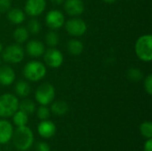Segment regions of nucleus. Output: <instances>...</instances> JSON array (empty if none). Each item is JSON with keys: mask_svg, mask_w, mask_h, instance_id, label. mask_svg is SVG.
Segmentation results:
<instances>
[{"mask_svg": "<svg viewBox=\"0 0 152 151\" xmlns=\"http://www.w3.org/2000/svg\"><path fill=\"white\" fill-rule=\"evenodd\" d=\"M12 142L14 147L20 151L28 150L34 142V133L29 127L27 125L17 127L15 131H13Z\"/></svg>", "mask_w": 152, "mask_h": 151, "instance_id": "nucleus-1", "label": "nucleus"}, {"mask_svg": "<svg viewBox=\"0 0 152 151\" xmlns=\"http://www.w3.org/2000/svg\"><path fill=\"white\" fill-rule=\"evenodd\" d=\"M136 56L144 62H150L152 60V36L146 34L141 36L134 46Z\"/></svg>", "mask_w": 152, "mask_h": 151, "instance_id": "nucleus-2", "label": "nucleus"}, {"mask_svg": "<svg viewBox=\"0 0 152 151\" xmlns=\"http://www.w3.org/2000/svg\"><path fill=\"white\" fill-rule=\"evenodd\" d=\"M46 75V68L44 63L38 61H28L23 69V76L31 82H37Z\"/></svg>", "mask_w": 152, "mask_h": 151, "instance_id": "nucleus-3", "label": "nucleus"}, {"mask_svg": "<svg viewBox=\"0 0 152 151\" xmlns=\"http://www.w3.org/2000/svg\"><path fill=\"white\" fill-rule=\"evenodd\" d=\"M18 98L11 93H4L0 96V117H10L19 109Z\"/></svg>", "mask_w": 152, "mask_h": 151, "instance_id": "nucleus-4", "label": "nucleus"}, {"mask_svg": "<svg viewBox=\"0 0 152 151\" xmlns=\"http://www.w3.org/2000/svg\"><path fill=\"white\" fill-rule=\"evenodd\" d=\"M55 97V89L53 85L50 83H44L40 85L36 93V101L43 106H47L53 102Z\"/></svg>", "mask_w": 152, "mask_h": 151, "instance_id": "nucleus-5", "label": "nucleus"}, {"mask_svg": "<svg viewBox=\"0 0 152 151\" xmlns=\"http://www.w3.org/2000/svg\"><path fill=\"white\" fill-rule=\"evenodd\" d=\"M2 58L8 63H20L24 59V50L20 44H10L3 50Z\"/></svg>", "mask_w": 152, "mask_h": 151, "instance_id": "nucleus-6", "label": "nucleus"}, {"mask_svg": "<svg viewBox=\"0 0 152 151\" xmlns=\"http://www.w3.org/2000/svg\"><path fill=\"white\" fill-rule=\"evenodd\" d=\"M66 31L73 36H81L85 35L87 30V25L86 21L80 18L74 17L69 20L65 25Z\"/></svg>", "mask_w": 152, "mask_h": 151, "instance_id": "nucleus-7", "label": "nucleus"}, {"mask_svg": "<svg viewBox=\"0 0 152 151\" xmlns=\"http://www.w3.org/2000/svg\"><path fill=\"white\" fill-rule=\"evenodd\" d=\"M44 61L52 69L60 68L63 63V54L58 49L51 47L44 53Z\"/></svg>", "mask_w": 152, "mask_h": 151, "instance_id": "nucleus-8", "label": "nucleus"}, {"mask_svg": "<svg viewBox=\"0 0 152 151\" xmlns=\"http://www.w3.org/2000/svg\"><path fill=\"white\" fill-rule=\"evenodd\" d=\"M45 24L51 29H58L63 26L65 23V17L63 13L59 10L49 11L45 18Z\"/></svg>", "mask_w": 152, "mask_h": 151, "instance_id": "nucleus-9", "label": "nucleus"}, {"mask_svg": "<svg viewBox=\"0 0 152 151\" xmlns=\"http://www.w3.org/2000/svg\"><path fill=\"white\" fill-rule=\"evenodd\" d=\"M45 0H27L24 10L28 15L31 17H37L44 12V11L45 10Z\"/></svg>", "mask_w": 152, "mask_h": 151, "instance_id": "nucleus-10", "label": "nucleus"}, {"mask_svg": "<svg viewBox=\"0 0 152 151\" xmlns=\"http://www.w3.org/2000/svg\"><path fill=\"white\" fill-rule=\"evenodd\" d=\"M64 10L72 17L81 15L85 11V4L82 0H65Z\"/></svg>", "mask_w": 152, "mask_h": 151, "instance_id": "nucleus-11", "label": "nucleus"}, {"mask_svg": "<svg viewBox=\"0 0 152 151\" xmlns=\"http://www.w3.org/2000/svg\"><path fill=\"white\" fill-rule=\"evenodd\" d=\"M37 132L38 134L45 139L52 138L56 133V125L53 122L46 119L42 120L37 125Z\"/></svg>", "mask_w": 152, "mask_h": 151, "instance_id": "nucleus-12", "label": "nucleus"}, {"mask_svg": "<svg viewBox=\"0 0 152 151\" xmlns=\"http://www.w3.org/2000/svg\"><path fill=\"white\" fill-rule=\"evenodd\" d=\"M45 51V44L41 41H38V40H36V39L30 40L26 44V52L31 57H34V58L40 57L44 54Z\"/></svg>", "mask_w": 152, "mask_h": 151, "instance_id": "nucleus-13", "label": "nucleus"}, {"mask_svg": "<svg viewBox=\"0 0 152 151\" xmlns=\"http://www.w3.org/2000/svg\"><path fill=\"white\" fill-rule=\"evenodd\" d=\"M13 133L12 125L5 120H0V144H6L12 140V136Z\"/></svg>", "mask_w": 152, "mask_h": 151, "instance_id": "nucleus-14", "label": "nucleus"}, {"mask_svg": "<svg viewBox=\"0 0 152 151\" xmlns=\"http://www.w3.org/2000/svg\"><path fill=\"white\" fill-rule=\"evenodd\" d=\"M15 72L10 66H3L0 68V85L8 86L15 80Z\"/></svg>", "mask_w": 152, "mask_h": 151, "instance_id": "nucleus-15", "label": "nucleus"}, {"mask_svg": "<svg viewBox=\"0 0 152 151\" xmlns=\"http://www.w3.org/2000/svg\"><path fill=\"white\" fill-rule=\"evenodd\" d=\"M7 19L13 24H21L25 20V13L20 8H12L7 12Z\"/></svg>", "mask_w": 152, "mask_h": 151, "instance_id": "nucleus-16", "label": "nucleus"}, {"mask_svg": "<svg viewBox=\"0 0 152 151\" xmlns=\"http://www.w3.org/2000/svg\"><path fill=\"white\" fill-rule=\"evenodd\" d=\"M68 52L71 55H79L84 51V44L81 41L77 39H70L67 44Z\"/></svg>", "mask_w": 152, "mask_h": 151, "instance_id": "nucleus-17", "label": "nucleus"}, {"mask_svg": "<svg viewBox=\"0 0 152 151\" xmlns=\"http://www.w3.org/2000/svg\"><path fill=\"white\" fill-rule=\"evenodd\" d=\"M14 91H15V93L19 97L25 98L29 95L31 89H30V85L28 82H26L24 80H20L16 83V85L14 86Z\"/></svg>", "mask_w": 152, "mask_h": 151, "instance_id": "nucleus-18", "label": "nucleus"}, {"mask_svg": "<svg viewBox=\"0 0 152 151\" xmlns=\"http://www.w3.org/2000/svg\"><path fill=\"white\" fill-rule=\"evenodd\" d=\"M51 110L57 116H63L69 111V105L64 101H56L52 102Z\"/></svg>", "mask_w": 152, "mask_h": 151, "instance_id": "nucleus-19", "label": "nucleus"}, {"mask_svg": "<svg viewBox=\"0 0 152 151\" xmlns=\"http://www.w3.org/2000/svg\"><path fill=\"white\" fill-rule=\"evenodd\" d=\"M28 36H29V32L24 27H18L17 28H15L13 32V38L15 42L20 44L26 42L28 38Z\"/></svg>", "mask_w": 152, "mask_h": 151, "instance_id": "nucleus-20", "label": "nucleus"}, {"mask_svg": "<svg viewBox=\"0 0 152 151\" xmlns=\"http://www.w3.org/2000/svg\"><path fill=\"white\" fill-rule=\"evenodd\" d=\"M12 121L13 124L17 126H24L27 125L28 122V115L26 114L25 112L18 109L13 115H12Z\"/></svg>", "mask_w": 152, "mask_h": 151, "instance_id": "nucleus-21", "label": "nucleus"}, {"mask_svg": "<svg viewBox=\"0 0 152 151\" xmlns=\"http://www.w3.org/2000/svg\"><path fill=\"white\" fill-rule=\"evenodd\" d=\"M19 109L25 112L28 115L33 114L37 108H36V104L31 101V100H23L20 103H19Z\"/></svg>", "mask_w": 152, "mask_h": 151, "instance_id": "nucleus-22", "label": "nucleus"}, {"mask_svg": "<svg viewBox=\"0 0 152 151\" xmlns=\"http://www.w3.org/2000/svg\"><path fill=\"white\" fill-rule=\"evenodd\" d=\"M59 40H60L59 39V35L53 29L49 31L45 36V42H46L47 45H49L50 47L57 46V44L59 43Z\"/></svg>", "mask_w": 152, "mask_h": 151, "instance_id": "nucleus-23", "label": "nucleus"}, {"mask_svg": "<svg viewBox=\"0 0 152 151\" xmlns=\"http://www.w3.org/2000/svg\"><path fill=\"white\" fill-rule=\"evenodd\" d=\"M127 77L129 80L134 81V82H138L142 79L143 77V73L142 72L141 69H136V68H132L128 69L127 71Z\"/></svg>", "mask_w": 152, "mask_h": 151, "instance_id": "nucleus-24", "label": "nucleus"}, {"mask_svg": "<svg viewBox=\"0 0 152 151\" xmlns=\"http://www.w3.org/2000/svg\"><path fill=\"white\" fill-rule=\"evenodd\" d=\"M141 134L147 139L152 138V123L150 121H145L140 125Z\"/></svg>", "mask_w": 152, "mask_h": 151, "instance_id": "nucleus-25", "label": "nucleus"}, {"mask_svg": "<svg viewBox=\"0 0 152 151\" xmlns=\"http://www.w3.org/2000/svg\"><path fill=\"white\" fill-rule=\"evenodd\" d=\"M41 28H42V26H41L40 22L36 19L30 20L28 23V28L27 29L28 30L29 33H31L33 35L38 34L41 31Z\"/></svg>", "mask_w": 152, "mask_h": 151, "instance_id": "nucleus-26", "label": "nucleus"}, {"mask_svg": "<svg viewBox=\"0 0 152 151\" xmlns=\"http://www.w3.org/2000/svg\"><path fill=\"white\" fill-rule=\"evenodd\" d=\"M50 109L46 106L41 105L37 110V116L40 120H46L50 117Z\"/></svg>", "mask_w": 152, "mask_h": 151, "instance_id": "nucleus-27", "label": "nucleus"}, {"mask_svg": "<svg viewBox=\"0 0 152 151\" xmlns=\"http://www.w3.org/2000/svg\"><path fill=\"white\" fill-rule=\"evenodd\" d=\"M144 89L149 95L152 94V76L149 75L144 80Z\"/></svg>", "mask_w": 152, "mask_h": 151, "instance_id": "nucleus-28", "label": "nucleus"}, {"mask_svg": "<svg viewBox=\"0 0 152 151\" xmlns=\"http://www.w3.org/2000/svg\"><path fill=\"white\" fill-rule=\"evenodd\" d=\"M11 8V0H0V13L7 12Z\"/></svg>", "mask_w": 152, "mask_h": 151, "instance_id": "nucleus-29", "label": "nucleus"}, {"mask_svg": "<svg viewBox=\"0 0 152 151\" xmlns=\"http://www.w3.org/2000/svg\"><path fill=\"white\" fill-rule=\"evenodd\" d=\"M34 151H51V149H50V146L48 145V143L40 142L36 145Z\"/></svg>", "mask_w": 152, "mask_h": 151, "instance_id": "nucleus-30", "label": "nucleus"}, {"mask_svg": "<svg viewBox=\"0 0 152 151\" xmlns=\"http://www.w3.org/2000/svg\"><path fill=\"white\" fill-rule=\"evenodd\" d=\"M144 151H152V138L148 139L144 143Z\"/></svg>", "mask_w": 152, "mask_h": 151, "instance_id": "nucleus-31", "label": "nucleus"}, {"mask_svg": "<svg viewBox=\"0 0 152 151\" xmlns=\"http://www.w3.org/2000/svg\"><path fill=\"white\" fill-rule=\"evenodd\" d=\"M50 1H51L53 4H56V5H59V4H63L65 0H50Z\"/></svg>", "mask_w": 152, "mask_h": 151, "instance_id": "nucleus-32", "label": "nucleus"}, {"mask_svg": "<svg viewBox=\"0 0 152 151\" xmlns=\"http://www.w3.org/2000/svg\"><path fill=\"white\" fill-rule=\"evenodd\" d=\"M106 4H114L115 2H117L118 0H103Z\"/></svg>", "mask_w": 152, "mask_h": 151, "instance_id": "nucleus-33", "label": "nucleus"}, {"mask_svg": "<svg viewBox=\"0 0 152 151\" xmlns=\"http://www.w3.org/2000/svg\"><path fill=\"white\" fill-rule=\"evenodd\" d=\"M3 50H4V48H3V45H2V44L0 43V53L3 52Z\"/></svg>", "mask_w": 152, "mask_h": 151, "instance_id": "nucleus-34", "label": "nucleus"}, {"mask_svg": "<svg viewBox=\"0 0 152 151\" xmlns=\"http://www.w3.org/2000/svg\"><path fill=\"white\" fill-rule=\"evenodd\" d=\"M0 151H1V147H0Z\"/></svg>", "mask_w": 152, "mask_h": 151, "instance_id": "nucleus-35", "label": "nucleus"}, {"mask_svg": "<svg viewBox=\"0 0 152 151\" xmlns=\"http://www.w3.org/2000/svg\"><path fill=\"white\" fill-rule=\"evenodd\" d=\"M0 63H1V60H0Z\"/></svg>", "mask_w": 152, "mask_h": 151, "instance_id": "nucleus-36", "label": "nucleus"}]
</instances>
